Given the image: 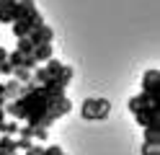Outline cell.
<instances>
[{
    "instance_id": "cell-11",
    "label": "cell",
    "mask_w": 160,
    "mask_h": 155,
    "mask_svg": "<svg viewBox=\"0 0 160 155\" xmlns=\"http://www.w3.org/2000/svg\"><path fill=\"white\" fill-rule=\"evenodd\" d=\"M62 67H65V65H62V62H59V59H54V57L44 62V70H47V75H49V80H52V78H57L59 72H62Z\"/></svg>"
},
{
    "instance_id": "cell-22",
    "label": "cell",
    "mask_w": 160,
    "mask_h": 155,
    "mask_svg": "<svg viewBox=\"0 0 160 155\" xmlns=\"http://www.w3.org/2000/svg\"><path fill=\"white\" fill-rule=\"evenodd\" d=\"M5 103L8 101H5V93H3V83H0V109H5Z\"/></svg>"
},
{
    "instance_id": "cell-1",
    "label": "cell",
    "mask_w": 160,
    "mask_h": 155,
    "mask_svg": "<svg viewBox=\"0 0 160 155\" xmlns=\"http://www.w3.org/2000/svg\"><path fill=\"white\" fill-rule=\"evenodd\" d=\"M70 109H72V103H70V98L65 93H49L44 85L26 83L21 96L16 101L5 103V116H11L13 121H26L28 127L49 129Z\"/></svg>"
},
{
    "instance_id": "cell-24",
    "label": "cell",
    "mask_w": 160,
    "mask_h": 155,
    "mask_svg": "<svg viewBox=\"0 0 160 155\" xmlns=\"http://www.w3.org/2000/svg\"><path fill=\"white\" fill-rule=\"evenodd\" d=\"M3 59H8V49H5V47H0V62H3Z\"/></svg>"
},
{
    "instance_id": "cell-8",
    "label": "cell",
    "mask_w": 160,
    "mask_h": 155,
    "mask_svg": "<svg viewBox=\"0 0 160 155\" xmlns=\"http://www.w3.org/2000/svg\"><path fill=\"white\" fill-rule=\"evenodd\" d=\"M145 142L147 145H160V121H152L145 127Z\"/></svg>"
},
{
    "instance_id": "cell-27",
    "label": "cell",
    "mask_w": 160,
    "mask_h": 155,
    "mask_svg": "<svg viewBox=\"0 0 160 155\" xmlns=\"http://www.w3.org/2000/svg\"><path fill=\"white\" fill-rule=\"evenodd\" d=\"M62 155H65V152H62Z\"/></svg>"
},
{
    "instance_id": "cell-16",
    "label": "cell",
    "mask_w": 160,
    "mask_h": 155,
    "mask_svg": "<svg viewBox=\"0 0 160 155\" xmlns=\"http://www.w3.org/2000/svg\"><path fill=\"white\" fill-rule=\"evenodd\" d=\"M8 62H11L13 67H21V62H23V54L18 49H13V52H8Z\"/></svg>"
},
{
    "instance_id": "cell-23",
    "label": "cell",
    "mask_w": 160,
    "mask_h": 155,
    "mask_svg": "<svg viewBox=\"0 0 160 155\" xmlns=\"http://www.w3.org/2000/svg\"><path fill=\"white\" fill-rule=\"evenodd\" d=\"M16 3H13V0H0V8H13Z\"/></svg>"
},
{
    "instance_id": "cell-6",
    "label": "cell",
    "mask_w": 160,
    "mask_h": 155,
    "mask_svg": "<svg viewBox=\"0 0 160 155\" xmlns=\"http://www.w3.org/2000/svg\"><path fill=\"white\" fill-rule=\"evenodd\" d=\"M132 114H134V119H137L139 127H147V124L158 121V103H147V106L137 109V111H132Z\"/></svg>"
},
{
    "instance_id": "cell-5",
    "label": "cell",
    "mask_w": 160,
    "mask_h": 155,
    "mask_svg": "<svg viewBox=\"0 0 160 155\" xmlns=\"http://www.w3.org/2000/svg\"><path fill=\"white\" fill-rule=\"evenodd\" d=\"M28 41H31L34 47H39V44H52V41H54V31H52V26L42 23L39 28H34L31 34H28Z\"/></svg>"
},
{
    "instance_id": "cell-12",
    "label": "cell",
    "mask_w": 160,
    "mask_h": 155,
    "mask_svg": "<svg viewBox=\"0 0 160 155\" xmlns=\"http://www.w3.org/2000/svg\"><path fill=\"white\" fill-rule=\"evenodd\" d=\"M147 103H152V98H150L147 93H139V96H132V98H129V111H137V109L147 106Z\"/></svg>"
},
{
    "instance_id": "cell-2",
    "label": "cell",
    "mask_w": 160,
    "mask_h": 155,
    "mask_svg": "<svg viewBox=\"0 0 160 155\" xmlns=\"http://www.w3.org/2000/svg\"><path fill=\"white\" fill-rule=\"evenodd\" d=\"M80 114H83V119H88V121H93V119L103 121V119H108V114H111V103L106 98H101V96L85 98L83 106H80Z\"/></svg>"
},
{
    "instance_id": "cell-21",
    "label": "cell",
    "mask_w": 160,
    "mask_h": 155,
    "mask_svg": "<svg viewBox=\"0 0 160 155\" xmlns=\"http://www.w3.org/2000/svg\"><path fill=\"white\" fill-rule=\"evenodd\" d=\"M42 145H31V147H28V150H23V155H42Z\"/></svg>"
},
{
    "instance_id": "cell-19",
    "label": "cell",
    "mask_w": 160,
    "mask_h": 155,
    "mask_svg": "<svg viewBox=\"0 0 160 155\" xmlns=\"http://www.w3.org/2000/svg\"><path fill=\"white\" fill-rule=\"evenodd\" d=\"M36 65H39V62H36L31 54H23V62H21V67H26V70H34Z\"/></svg>"
},
{
    "instance_id": "cell-18",
    "label": "cell",
    "mask_w": 160,
    "mask_h": 155,
    "mask_svg": "<svg viewBox=\"0 0 160 155\" xmlns=\"http://www.w3.org/2000/svg\"><path fill=\"white\" fill-rule=\"evenodd\" d=\"M142 155H160V145H142Z\"/></svg>"
},
{
    "instance_id": "cell-9",
    "label": "cell",
    "mask_w": 160,
    "mask_h": 155,
    "mask_svg": "<svg viewBox=\"0 0 160 155\" xmlns=\"http://www.w3.org/2000/svg\"><path fill=\"white\" fill-rule=\"evenodd\" d=\"M52 54H54V49H52V44H39V47H34V59L36 62H47V59H52Z\"/></svg>"
},
{
    "instance_id": "cell-20",
    "label": "cell",
    "mask_w": 160,
    "mask_h": 155,
    "mask_svg": "<svg viewBox=\"0 0 160 155\" xmlns=\"http://www.w3.org/2000/svg\"><path fill=\"white\" fill-rule=\"evenodd\" d=\"M0 75H13V65H11L8 59L0 62Z\"/></svg>"
},
{
    "instance_id": "cell-15",
    "label": "cell",
    "mask_w": 160,
    "mask_h": 155,
    "mask_svg": "<svg viewBox=\"0 0 160 155\" xmlns=\"http://www.w3.org/2000/svg\"><path fill=\"white\" fill-rule=\"evenodd\" d=\"M16 49L21 52V54H34V44H31V41H28V36H21V39H18Z\"/></svg>"
},
{
    "instance_id": "cell-3",
    "label": "cell",
    "mask_w": 160,
    "mask_h": 155,
    "mask_svg": "<svg viewBox=\"0 0 160 155\" xmlns=\"http://www.w3.org/2000/svg\"><path fill=\"white\" fill-rule=\"evenodd\" d=\"M44 23V18H42V13H39V10H31V13H28V16H23V18H18V21H13V36L16 39H21V36H28V34H31V31L34 28H39V26H42Z\"/></svg>"
},
{
    "instance_id": "cell-26",
    "label": "cell",
    "mask_w": 160,
    "mask_h": 155,
    "mask_svg": "<svg viewBox=\"0 0 160 155\" xmlns=\"http://www.w3.org/2000/svg\"><path fill=\"white\" fill-rule=\"evenodd\" d=\"M0 155H11V152H3V150H0Z\"/></svg>"
},
{
    "instance_id": "cell-7",
    "label": "cell",
    "mask_w": 160,
    "mask_h": 155,
    "mask_svg": "<svg viewBox=\"0 0 160 155\" xmlns=\"http://www.w3.org/2000/svg\"><path fill=\"white\" fill-rule=\"evenodd\" d=\"M3 93H5V101H16V98L23 93V85H21L18 80H13V78H11L8 83H3Z\"/></svg>"
},
{
    "instance_id": "cell-17",
    "label": "cell",
    "mask_w": 160,
    "mask_h": 155,
    "mask_svg": "<svg viewBox=\"0 0 160 155\" xmlns=\"http://www.w3.org/2000/svg\"><path fill=\"white\" fill-rule=\"evenodd\" d=\"M34 137L42 140V142H47V140H49V129H44V127H34Z\"/></svg>"
},
{
    "instance_id": "cell-4",
    "label": "cell",
    "mask_w": 160,
    "mask_h": 155,
    "mask_svg": "<svg viewBox=\"0 0 160 155\" xmlns=\"http://www.w3.org/2000/svg\"><path fill=\"white\" fill-rule=\"evenodd\" d=\"M142 93H147L152 103H158V96H160V72L158 70H147L142 75Z\"/></svg>"
},
{
    "instance_id": "cell-25",
    "label": "cell",
    "mask_w": 160,
    "mask_h": 155,
    "mask_svg": "<svg viewBox=\"0 0 160 155\" xmlns=\"http://www.w3.org/2000/svg\"><path fill=\"white\" fill-rule=\"evenodd\" d=\"M3 119H8V116H5V109H0V121H3Z\"/></svg>"
},
{
    "instance_id": "cell-13",
    "label": "cell",
    "mask_w": 160,
    "mask_h": 155,
    "mask_svg": "<svg viewBox=\"0 0 160 155\" xmlns=\"http://www.w3.org/2000/svg\"><path fill=\"white\" fill-rule=\"evenodd\" d=\"M13 80H18L21 85H26L28 80H31V70H26V67H13Z\"/></svg>"
},
{
    "instance_id": "cell-14",
    "label": "cell",
    "mask_w": 160,
    "mask_h": 155,
    "mask_svg": "<svg viewBox=\"0 0 160 155\" xmlns=\"http://www.w3.org/2000/svg\"><path fill=\"white\" fill-rule=\"evenodd\" d=\"M0 150L3 152H18V145H16V137H0Z\"/></svg>"
},
{
    "instance_id": "cell-10",
    "label": "cell",
    "mask_w": 160,
    "mask_h": 155,
    "mask_svg": "<svg viewBox=\"0 0 160 155\" xmlns=\"http://www.w3.org/2000/svg\"><path fill=\"white\" fill-rule=\"evenodd\" d=\"M18 127H21L18 121H13V119H3V121H0V134H3V137L18 134Z\"/></svg>"
}]
</instances>
